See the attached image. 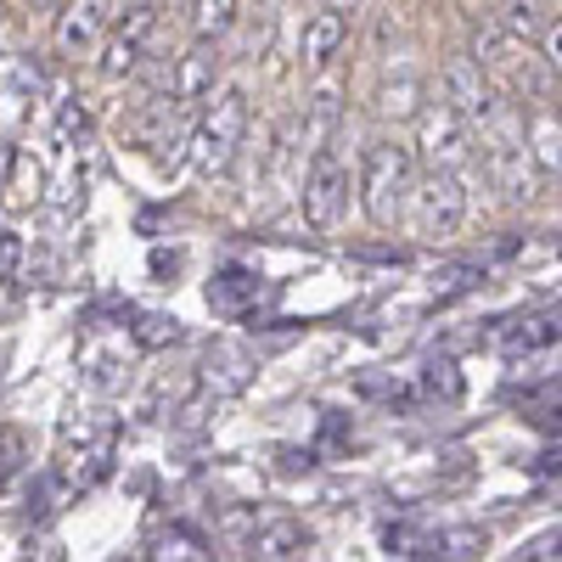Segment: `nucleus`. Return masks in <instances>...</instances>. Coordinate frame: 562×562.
<instances>
[{
	"label": "nucleus",
	"mask_w": 562,
	"mask_h": 562,
	"mask_svg": "<svg viewBox=\"0 0 562 562\" xmlns=\"http://www.w3.org/2000/svg\"><path fill=\"white\" fill-rule=\"evenodd\" d=\"M360 203L371 214V225H394L411 203V186H416V153L394 135H371L366 153H360Z\"/></svg>",
	"instance_id": "obj_1"
},
{
	"label": "nucleus",
	"mask_w": 562,
	"mask_h": 562,
	"mask_svg": "<svg viewBox=\"0 0 562 562\" xmlns=\"http://www.w3.org/2000/svg\"><path fill=\"white\" fill-rule=\"evenodd\" d=\"M243 135H248V97L237 85L214 90V102L192 124V164H198V175H225L231 158H237V147H243Z\"/></svg>",
	"instance_id": "obj_2"
},
{
	"label": "nucleus",
	"mask_w": 562,
	"mask_h": 562,
	"mask_svg": "<svg viewBox=\"0 0 562 562\" xmlns=\"http://www.w3.org/2000/svg\"><path fill=\"white\" fill-rule=\"evenodd\" d=\"M411 220H416V237H456L461 220H467V186L461 169H428L411 186Z\"/></svg>",
	"instance_id": "obj_3"
},
{
	"label": "nucleus",
	"mask_w": 562,
	"mask_h": 562,
	"mask_svg": "<svg viewBox=\"0 0 562 562\" xmlns=\"http://www.w3.org/2000/svg\"><path fill=\"white\" fill-rule=\"evenodd\" d=\"M349 192H355V180H349L344 153H338V147H315V164H310V175H304V198H299L304 220H310L315 231H338V220H344V209H349Z\"/></svg>",
	"instance_id": "obj_4"
},
{
	"label": "nucleus",
	"mask_w": 562,
	"mask_h": 562,
	"mask_svg": "<svg viewBox=\"0 0 562 562\" xmlns=\"http://www.w3.org/2000/svg\"><path fill=\"white\" fill-rule=\"evenodd\" d=\"M411 153H422V164H428V169H461L467 158H473V124H467L450 102L422 108L416 113V147Z\"/></svg>",
	"instance_id": "obj_5"
},
{
	"label": "nucleus",
	"mask_w": 562,
	"mask_h": 562,
	"mask_svg": "<svg viewBox=\"0 0 562 562\" xmlns=\"http://www.w3.org/2000/svg\"><path fill=\"white\" fill-rule=\"evenodd\" d=\"M153 34H158V12L153 7H130L124 12V23L102 40V79H130L140 63H147V45H153Z\"/></svg>",
	"instance_id": "obj_6"
},
{
	"label": "nucleus",
	"mask_w": 562,
	"mask_h": 562,
	"mask_svg": "<svg viewBox=\"0 0 562 562\" xmlns=\"http://www.w3.org/2000/svg\"><path fill=\"white\" fill-rule=\"evenodd\" d=\"M108 18H113V0H63L57 29H52L57 52L63 57H90L108 40Z\"/></svg>",
	"instance_id": "obj_7"
},
{
	"label": "nucleus",
	"mask_w": 562,
	"mask_h": 562,
	"mask_svg": "<svg viewBox=\"0 0 562 562\" xmlns=\"http://www.w3.org/2000/svg\"><path fill=\"white\" fill-rule=\"evenodd\" d=\"M445 102L467 119V124H490L495 119V90H490V68H479L473 57H461L445 68Z\"/></svg>",
	"instance_id": "obj_8"
},
{
	"label": "nucleus",
	"mask_w": 562,
	"mask_h": 562,
	"mask_svg": "<svg viewBox=\"0 0 562 562\" xmlns=\"http://www.w3.org/2000/svg\"><path fill=\"white\" fill-rule=\"evenodd\" d=\"M169 85H175V102H180V108L209 102L214 90H220V45H214V40H198L192 52H186V57L175 63Z\"/></svg>",
	"instance_id": "obj_9"
},
{
	"label": "nucleus",
	"mask_w": 562,
	"mask_h": 562,
	"mask_svg": "<svg viewBox=\"0 0 562 562\" xmlns=\"http://www.w3.org/2000/svg\"><path fill=\"white\" fill-rule=\"evenodd\" d=\"M344 45H349V18H344L338 7H326V12H315V18L304 23V34H299V63H304L310 74H321V68H333V63L344 57Z\"/></svg>",
	"instance_id": "obj_10"
},
{
	"label": "nucleus",
	"mask_w": 562,
	"mask_h": 562,
	"mask_svg": "<svg viewBox=\"0 0 562 562\" xmlns=\"http://www.w3.org/2000/svg\"><path fill=\"white\" fill-rule=\"evenodd\" d=\"M254 557H265V562H293V557H304L315 540H310V529L299 524V518H270V524H259L254 529Z\"/></svg>",
	"instance_id": "obj_11"
},
{
	"label": "nucleus",
	"mask_w": 562,
	"mask_h": 562,
	"mask_svg": "<svg viewBox=\"0 0 562 562\" xmlns=\"http://www.w3.org/2000/svg\"><path fill=\"white\" fill-rule=\"evenodd\" d=\"M490 175L495 186L512 198V203H524L535 198V180H529V147H518V140H501V147L490 153Z\"/></svg>",
	"instance_id": "obj_12"
},
{
	"label": "nucleus",
	"mask_w": 562,
	"mask_h": 562,
	"mask_svg": "<svg viewBox=\"0 0 562 562\" xmlns=\"http://www.w3.org/2000/svg\"><path fill=\"white\" fill-rule=\"evenodd\" d=\"M473 63L479 68H518L524 63V40L506 23H479L473 29Z\"/></svg>",
	"instance_id": "obj_13"
},
{
	"label": "nucleus",
	"mask_w": 562,
	"mask_h": 562,
	"mask_svg": "<svg viewBox=\"0 0 562 562\" xmlns=\"http://www.w3.org/2000/svg\"><path fill=\"white\" fill-rule=\"evenodd\" d=\"M237 29V0H192V34L198 40H225Z\"/></svg>",
	"instance_id": "obj_14"
},
{
	"label": "nucleus",
	"mask_w": 562,
	"mask_h": 562,
	"mask_svg": "<svg viewBox=\"0 0 562 562\" xmlns=\"http://www.w3.org/2000/svg\"><path fill=\"white\" fill-rule=\"evenodd\" d=\"M529 153H535V164H540L546 175H562V119H557V113H551V119H535Z\"/></svg>",
	"instance_id": "obj_15"
},
{
	"label": "nucleus",
	"mask_w": 562,
	"mask_h": 562,
	"mask_svg": "<svg viewBox=\"0 0 562 562\" xmlns=\"http://www.w3.org/2000/svg\"><path fill=\"white\" fill-rule=\"evenodd\" d=\"M383 546H389V557H439V535L416 529V524H389Z\"/></svg>",
	"instance_id": "obj_16"
},
{
	"label": "nucleus",
	"mask_w": 562,
	"mask_h": 562,
	"mask_svg": "<svg viewBox=\"0 0 562 562\" xmlns=\"http://www.w3.org/2000/svg\"><path fill=\"white\" fill-rule=\"evenodd\" d=\"M557 338H562V315H535V321L518 326V333H506V349L524 355V349H546V344H557Z\"/></svg>",
	"instance_id": "obj_17"
},
{
	"label": "nucleus",
	"mask_w": 562,
	"mask_h": 562,
	"mask_svg": "<svg viewBox=\"0 0 562 562\" xmlns=\"http://www.w3.org/2000/svg\"><path fill=\"white\" fill-rule=\"evenodd\" d=\"M484 551H490V529H479V524H461V529L439 535V557H484Z\"/></svg>",
	"instance_id": "obj_18"
},
{
	"label": "nucleus",
	"mask_w": 562,
	"mask_h": 562,
	"mask_svg": "<svg viewBox=\"0 0 562 562\" xmlns=\"http://www.w3.org/2000/svg\"><path fill=\"white\" fill-rule=\"evenodd\" d=\"M518 40H529V34H540L551 18H546V0H506V18H501Z\"/></svg>",
	"instance_id": "obj_19"
},
{
	"label": "nucleus",
	"mask_w": 562,
	"mask_h": 562,
	"mask_svg": "<svg viewBox=\"0 0 562 562\" xmlns=\"http://www.w3.org/2000/svg\"><path fill=\"white\" fill-rule=\"evenodd\" d=\"M175 338H180V321L175 315H158V310L135 315V344L140 349H158V344H175Z\"/></svg>",
	"instance_id": "obj_20"
},
{
	"label": "nucleus",
	"mask_w": 562,
	"mask_h": 562,
	"mask_svg": "<svg viewBox=\"0 0 562 562\" xmlns=\"http://www.w3.org/2000/svg\"><path fill=\"white\" fill-rule=\"evenodd\" d=\"M23 461H29V445L18 428H0V490H7L18 473H23Z\"/></svg>",
	"instance_id": "obj_21"
},
{
	"label": "nucleus",
	"mask_w": 562,
	"mask_h": 562,
	"mask_svg": "<svg viewBox=\"0 0 562 562\" xmlns=\"http://www.w3.org/2000/svg\"><path fill=\"white\" fill-rule=\"evenodd\" d=\"M12 169H18V175H12L7 192H12L18 203H34V198H40V164H34L29 153H12Z\"/></svg>",
	"instance_id": "obj_22"
},
{
	"label": "nucleus",
	"mask_w": 562,
	"mask_h": 562,
	"mask_svg": "<svg viewBox=\"0 0 562 562\" xmlns=\"http://www.w3.org/2000/svg\"><path fill=\"white\" fill-rule=\"evenodd\" d=\"M479 281H484L479 265H450V270L439 276V304H445V299H461V293H473Z\"/></svg>",
	"instance_id": "obj_23"
},
{
	"label": "nucleus",
	"mask_w": 562,
	"mask_h": 562,
	"mask_svg": "<svg viewBox=\"0 0 562 562\" xmlns=\"http://www.w3.org/2000/svg\"><path fill=\"white\" fill-rule=\"evenodd\" d=\"M23 231H0V288H12L18 270H23Z\"/></svg>",
	"instance_id": "obj_24"
},
{
	"label": "nucleus",
	"mask_w": 562,
	"mask_h": 562,
	"mask_svg": "<svg viewBox=\"0 0 562 562\" xmlns=\"http://www.w3.org/2000/svg\"><path fill=\"white\" fill-rule=\"evenodd\" d=\"M518 557H529V562H562V524H557V529H540V535H529Z\"/></svg>",
	"instance_id": "obj_25"
},
{
	"label": "nucleus",
	"mask_w": 562,
	"mask_h": 562,
	"mask_svg": "<svg viewBox=\"0 0 562 562\" xmlns=\"http://www.w3.org/2000/svg\"><path fill=\"white\" fill-rule=\"evenodd\" d=\"M428 394H445V400H461V371H456V360H434L428 366Z\"/></svg>",
	"instance_id": "obj_26"
},
{
	"label": "nucleus",
	"mask_w": 562,
	"mask_h": 562,
	"mask_svg": "<svg viewBox=\"0 0 562 562\" xmlns=\"http://www.w3.org/2000/svg\"><path fill=\"white\" fill-rule=\"evenodd\" d=\"M416 97H422V85H416V79H405L400 90H383V113L411 119V113H422V108H416Z\"/></svg>",
	"instance_id": "obj_27"
},
{
	"label": "nucleus",
	"mask_w": 562,
	"mask_h": 562,
	"mask_svg": "<svg viewBox=\"0 0 562 562\" xmlns=\"http://www.w3.org/2000/svg\"><path fill=\"white\" fill-rule=\"evenodd\" d=\"M540 57H546L551 74H562V18H551V23L540 29Z\"/></svg>",
	"instance_id": "obj_28"
},
{
	"label": "nucleus",
	"mask_w": 562,
	"mask_h": 562,
	"mask_svg": "<svg viewBox=\"0 0 562 562\" xmlns=\"http://www.w3.org/2000/svg\"><path fill=\"white\" fill-rule=\"evenodd\" d=\"M529 473H535V479H557V473H562V450H546V456L529 467Z\"/></svg>",
	"instance_id": "obj_29"
},
{
	"label": "nucleus",
	"mask_w": 562,
	"mask_h": 562,
	"mask_svg": "<svg viewBox=\"0 0 562 562\" xmlns=\"http://www.w3.org/2000/svg\"><path fill=\"white\" fill-rule=\"evenodd\" d=\"M34 7H45V12H57V7H63V0H34Z\"/></svg>",
	"instance_id": "obj_30"
},
{
	"label": "nucleus",
	"mask_w": 562,
	"mask_h": 562,
	"mask_svg": "<svg viewBox=\"0 0 562 562\" xmlns=\"http://www.w3.org/2000/svg\"><path fill=\"white\" fill-rule=\"evenodd\" d=\"M557 119H562V102H557Z\"/></svg>",
	"instance_id": "obj_31"
}]
</instances>
